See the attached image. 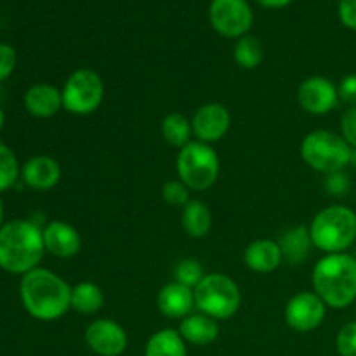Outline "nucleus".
<instances>
[{
	"label": "nucleus",
	"mask_w": 356,
	"mask_h": 356,
	"mask_svg": "<svg viewBox=\"0 0 356 356\" xmlns=\"http://www.w3.org/2000/svg\"><path fill=\"white\" fill-rule=\"evenodd\" d=\"M19 298L30 316L40 322H54L72 308V287L47 268H35L21 277Z\"/></svg>",
	"instance_id": "obj_1"
},
{
	"label": "nucleus",
	"mask_w": 356,
	"mask_h": 356,
	"mask_svg": "<svg viewBox=\"0 0 356 356\" xmlns=\"http://www.w3.org/2000/svg\"><path fill=\"white\" fill-rule=\"evenodd\" d=\"M45 254L42 229L26 219H13L0 228V268L10 275H26Z\"/></svg>",
	"instance_id": "obj_2"
},
{
	"label": "nucleus",
	"mask_w": 356,
	"mask_h": 356,
	"mask_svg": "<svg viewBox=\"0 0 356 356\" xmlns=\"http://www.w3.org/2000/svg\"><path fill=\"white\" fill-rule=\"evenodd\" d=\"M313 292L332 309L356 301V257L348 252L325 254L312 271Z\"/></svg>",
	"instance_id": "obj_3"
},
{
	"label": "nucleus",
	"mask_w": 356,
	"mask_h": 356,
	"mask_svg": "<svg viewBox=\"0 0 356 356\" xmlns=\"http://www.w3.org/2000/svg\"><path fill=\"white\" fill-rule=\"evenodd\" d=\"M313 247L325 254L346 252L356 242V212L346 205L322 209L309 225Z\"/></svg>",
	"instance_id": "obj_4"
},
{
	"label": "nucleus",
	"mask_w": 356,
	"mask_h": 356,
	"mask_svg": "<svg viewBox=\"0 0 356 356\" xmlns=\"http://www.w3.org/2000/svg\"><path fill=\"white\" fill-rule=\"evenodd\" d=\"M301 156L308 167L320 174L341 172L351 163L353 148L343 139V136L332 131L318 129L302 139Z\"/></svg>",
	"instance_id": "obj_5"
},
{
	"label": "nucleus",
	"mask_w": 356,
	"mask_h": 356,
	"mask_svg": "<svg viewBox=\"0 0 356 356\" xmlns=\"http://www.w3.org/2000/svg\"><path fill=\"white\" fill-rule=\"evenodd\" d=\"M195 308L214 320H229L242 305V294L233 278L225 273H207L193 289Z\"/></svg>",
	"instance_id": "obj_6"
},
{
	"label": "nucleus",
	"mask_w": 356,
	"mask_h": 356,
	"mask_svg": "<svg viewBox=\"0 0 356 356\" xmlns=\"http://www.w3.org/2000/svg\"><path fill=\"white\" fill-rule=\"evenodd\" d=\"M176 169L179 181L190 190L205 191L218 181L221 162L218 152L211 145L191 141L177 153Z\"/></svg>",
	"instance_id": "obj_7"
},
{
	"label": "nucleus",
	"mask_w": 356,
	"mask_h": 356,
	"mask_svg": "<svg viewBox=\"0 0 356 356\" xmlns=\"http://www.w3.org/2000/svg\"><path fill=\"white\" fill-rule=\"evenodd\" d=\"M63 108L68 113L86 117L101 106L104 97L103 79L90 68H79L66 79L61 89Z\"/></svg>",
	"instance_id": "obj_8"
},
{
	"label": "nucleus",
	"mask_w": 356,
	"mask_h": 356,
	"mask_svg": "<svg viewBox=\"0 0 356 356\" xmlns=\"http://www.w3.org/2000/svg\"><path fill=\"white\" fill-rule=\"evenodd\" d=\"M209 19L219 35L226 38H240L252 26L254 14L247 0H212Z\"/></svg>",
	"instance_id": "obj_9"
},
{
	"label": "nucleus",
	"mask_w": 356,
	"mask_h": 356,
	"mask_svg": "<svg viewBox=\"0 0 356 356\" xmlns=\"http://www.w3.org/2000/svg\"><path fill=\"white\" fill-rule=\"evenodd\" d=\"M285 322L296 332H312L318 329L327 315V305L315 292H299L285 306Z\"/></svg>",
	"instance_id": "obj_10"
},
{
	"label": "nucleus",
	"mask_w": 356,
	"mask_h": 356,
	"mask_svg": "<svg viewBox=\"0 0 356 356\" xmlns=\"http://www.w3.org/2000/svg\"><path fill=\"white\" fill-rule=\"evenodd\" d=\"M83 339L89 350L97 356H120L129 346V337L124 327L110 318H97L90 322Z\"/></svg>",
	"instance_id": "obj_11"
},
{
	"label": "nucleus",
	"mask_w": 356,
	"mask_h": 356,
	"mask_svg": "<svg viewBox=\"0 0 356 356\" xmlns=\"http://www.w3.org/2000/svg\"><path fill=\"white\" fill-rule=\"evenodd\" d=\"M299 106L309 115H327L339 103L337 86L330 79L322 75H313L302 80L298 89Z\"/></svg>",
	"instance_id": "obj_12"
},
{
	"label": "nucleus",
	"mask_w": 356,
	"mask_h": 356,
	"mask_svg": "<svg viewBox=\"0 0 356 356\" xmlns=\"http://www.w3.org/2000/svg\"><path fill=\"white\" fill-rule=\"evenodd\" d=\"M232 125V115L225 104L207 103L202 104L191 117V129L197 141L212 145L221 141L229 131Z\"/></svg>",
	"instance_id": "obj_13"
},
{
	"label": "nucleus",
	"mask_w": 356,
	"mask_h": 356,
	"mask_svg": "<svg viewBox=\"0 0 356 356\" xmlns=\"http://www.w3.org/2000/svg\"><path fill=\"white\" fill-rule=\"evenodd\" d=\"M45 250L59 259H70L82 249V238L75 226L65 221H51L42 229Z\"/></svg>",
	"instance_id": "obj_14"
},
{
	"label": "nucleus",
	"mask_w": 356,
	"mask_h": 356,
	"mask_svg": "<svg viewBox=\"0 0 356 356\" xmlns=\"http://www.w3.org/2000/svg\"><path fill=\"white\" fill-rule=\"evenodd\" d=\"M21 179L28 188L37 191L52 190L61 181V165L47 155L31 156L21 167Z\"/></svg>",
	"instance_id": "obj_15"
},
{
	"label": "nucleus",
	"mask_w": 356,
	"mask_h": 356,
	"mask_svg": "<svg viewBox=\"0 0 356 356\" xmlns=\"http://www.w3.org/2000/svg\"><path fill=\"white\" fill-rule=\"evenodd\" d=\"M156 306L163 316L170 320H183L191 315L195 308L193 289L177 282L163 285L156 296Z\"/></svg>",
	"instance_id": "obj_16"
},
{
	"label": "nucleus",
	"mask_w": 356,
	"mask_h": 356,
	"mask_svg": "<svg viewBox=\"0 0 356 356\" xmlns=\"http://www.w3.org/2000/svg\"><path fill=\"white\" fill-rule=\"evenodd\" d=\"M24 108L37 118H51L63 108V94L51 83H35L24 92Z\"/></svg>",
	"instance_id": "obj_17"
},
{
	"label": "nucleus",
	"mask_w": 356,
	"mask_h": 356,
	"mask_svg": "<svg viewBox=\"0 0 356 356\" xmlns=\"http://www.w3.org/2000/svg\"><path fill=\"white\" fill-rule=\"evenodd\" d=\"M282 261H284V254L275 240H256L243 252V263L256 273H271L280 266Z\"/></svg>",
	"instance_id": "obj_18"
},
{
	"label": "nucleus",
	"mask_w": 356,
	"mask_h": 356,
	"mask_svg": "<svg viewBox=\"0 0 356 356\" xmlns=\"http://www.w3.org/2000/svg\"><path fill=\"white\" fill-rule=\"evenodd\" d=\"M177 330L184 343L195 344V346H207L219 337V322L212 316L198 312L181 320Z\"/></svg>",
	"instance_id": "obj_19"
},
{
	"label": "nucleus",
	"mask_w": 356,
	"mask_h": 356,
	"mask_svg": "<svg viewBox=\"0 0 356 356\" xmlns=\"http://www.w3.org/2000/svg\"><path fill=\"white\" fill-rule=\"evenodd\" d=\"M278 245H280L282 254H284V259H287L292 264H301L309 256V250L313 247L309 228L294 226V228L287 229L280 238V242H278Z\"/></svg>",
	"instance_id": "obj_20"
},
{
	"label": "nucleus",
	"mask_w": 356,
	"mask_h": 356,
	"mask_svg": "<svg viewBox=\"0 0 356 356\" xmlns=\"http://www.w3.org/2000/svg\"><path fill=\"white\" fill-rule=\"evenodd\" d=\"M183 229L191 238H204L212 228V214L202 200H190L183 207Z\"/></svg>",
	"instance_id": "obj_21"
},
{
	"label": "nucleus",
	"mask_w": 356,
	"mask_h": 356,
	"mask_svg": "<svg viewBox=\"0 0 356 356\" xmlns=\"http://www.w3.org/2000/svg\"><path fill=\"white\" fill-rule=\"evenodd\" d=\"M145 356H188L186 343L179 330H156L145 346Z\"/></svg>",
	"instance_id": "obj_22"
},
{
	"label": "nucleus",
	"mask_w": 356,
	"mask_h": 356,
	"mask_svg": "<svg viewBox=\"0 0 356 356\" xmlns=\"http://www.w3.org/2000/svg\"><path fill=\"white\" fill-rule=\"evenodd\" d=\"M104 305V294L94 282H80L72 287V309L82 315H94Z\"/></svg>",
	"instance_id": "obj_23"
},
{
	"label": "nucleus",
	"mask_w": 356,
	"mask_h": 356,
	"mask_svg": "<svg viewBox=\"0 0 356 356\" xmlns=\"http://www.w3.org/2000/svg\"><path fill=\"white\" fill-rule=\"evenodd\" d=\"M160 132H162L163 141L169 143L174 148H184L188 143H191V120H188L181 113H170L160 124Z\"/></svg>",
	"instance_id": "obj_24"
},
{
	"label": "nucleus",
	"mask_w": 356,
	"mask_h": 356,
	"mask_svg": "<svg viewBox=\"0 0 356 356\" xmlns=\"http://www.w3.org/2000/svg\"><path fill=\"white\" fill-rule=\"evenodd\" d=\"M233 58L236 65L243 70H254L261 65L264 58V49L259 38L252 35H243L236 40L235 49H233Z\"/></svg>",
	"instance_id": "obj_25"
},
{
	"label": "nucleus",
	"mask_w": 356,
	"mask_h": 356,
	"mask_svg": "<svg viewBox=\"0 0 356 356\" xmlns=\"http://www.w3.org/2000/svg\"><path fill=\"white\" fill-rule=\"evenodd\" d=\"M19 163L13 149L0 141V191H6L16 184L19 177Z\"/></svg>",
	"instance_id": "obj_26"
},
{
	"label": "nucleus",
	"mask_w": 356,
	"mask_h": 356,
	"mask_svg": "<svg viewBox=\"0 0 356 356\" xmlns=\"http://www.w3.org/2000/svg\"><path fill=\"white\" fill-rule=\"evenodd\" d=\"M205 277L204 266L197 259H183L174 268V278L177 284H183L186 287L195 289Z\"/></svg>",
	"instance_id": "obj_27"
},
{
	"label": "nucleus",
	"mask_w": 356,
	"mask_h": 356,
	"mask_svg": "<svg viewBox=\"0 0 356 356\" xmlns=\"http://www.w3.org/2000/svg\"><path fill=\"white\" fill-rule=\"evenodd\" d=\"M162 198L170 207H184L190 202V188L183 181H167L162 188Z\"/></svg>",
	"instance_id": "obj_28"
},
{
	"label": "nucleus",
	"mask_w": 356,
	"mask_h": 356,
	"mask_svg": "<svg viewBox=\"0 0 356 356\" xmlns=\"http://www.w3.org/2000/svg\"><path fill=\"white\" fill-rule=\"evenodd\" d=\"M336 348L341 356H356V320L341 327L336 337Z\"/></svg>",
	"instance_id": "obj_29"
},
{
	"label": "nucleus",
	"mask_w": 356,
	"mask_h": 356,
	"mask_svg": "<svg viewBox=\"0 0 356 356\" xmlns=\"http://www.w3.org/2000/svg\"><path fill=\"white\" fill-rule=\"evenodd\" d=\"M341 136L344 141L356 149V106H350L341 117Z\"/></svg>",
	"instance_id": "obj_30"
},
{
	"label": "nucleus",
	"mask_w": 356,
	"mask_h": 356,
	"mask_svg": "<svg viewBox=\"0 0 356 356\" xmlns=\"http://www.w3.org/2000/svg\"><path fill=\"white\" fill-rule=\"evenodd\" d=\"M350 186H351V181L344 170L329 174L325 179V190L329 191L330 195H334V197H344V195L350 191Z\"/></svg>",
	"instance_id": "obj_31"
},
{
	"label": "nucleus",
	"mask_w": 356,
	"mask_h": 356,
	"mask_svg": "<svg viewBox=\"0 0 356 356\" xmlns=\"http://www.w3.org/2000/svg\"><path fill=\"white\" fill-rule=\"evenodd\" d=\"M17 63V54L10 45L0 44V82L9 79Z\"/></svg>",
	"instance_id": "obj_32"
},
{
	"label": "nucleus",
	"mask_w": 356,
	"mask_h": 356,
	"mask_svg": "<svg viewBox=\"0 0 356 356\" xmlns=\"http://www.w3.org/2000/svg\"><path fill=\"white\" fill-rule=\"evenodd\" d=\"M337 92H339V101L356 106V73L343 76L337 86Z\"/></svg>",
	"instance_id": "obj_33"
},
{
	"label": "nucleus",
	"mask_w": 356,
	"mask_h": 356,
	"mask_svg": "<svg viewBox=\"0 0 356 356\" xmlns=\"http://www.w3.org/2000/svg\"><path fill=\"white\" fill-rule=\"evenodd\" d=\"M339 19L350 30H356V0H339Z\"/></svg>",
	"instance_id": "obj_34"
},
{
	"label": "nucleus",
	"mask_w": 356,
	"mask_h": 356,
	"mask_svg": "<svg viewBox=\"0 0 356 356\" xmlns=\"http://www.w3.org/2000/svg\"><path fill=\"white\" fill-rule=\"evenodd\" d=\"M256 2L266 9H282V7L289 6L292 0H256Z\"/></svg>",
	"instance_id": "obj_35"
},
{
	"label": "nucleus",
	"mask_w": 356,
	"mask_h": 356,
	"mask_svg": "<svg viewBox=\"0 0 356 356\" xmlns=\"http://www.w3.org/2000/svg\"><path fill=\"white\" fill-rule=\"evenodd\" d=\"M3 226V200L0 198V228Z\"/></svg>",
	"instance_id": "obj_36"
},
{
	"label": "nucleus",
	"mask_w": 356,
	"mask_h": 356,
	"mask_svg": "<svg viewBox=\"0 0 356 356\" xmlns=\"http://www.w3.org/2000/svg\"><path fill=\"white\" fill-rule=\"evenodd\" d=\"M3 122H6V115H3V110L0 108V129L3 127Z\"/></svg>",
	"instance_id": "obj_37"
},
{
	"label": "nucleus",
	"mask_w": 356,
	"mask_h": 356,
	"mask_svg": "<svg viewBox=\"0 0 356 356\" xmlns=\"http://www.w3.org/2000/svg\"><path fill=\"white\" fill-rule=\"evenodd\" d=\"M355 315H356V309H355Z\"/></svg>",
	"instance_id": "obj_38"
},
{
	"label": "nucleus",
	"mask_w": 356,
	"mask_h": 356,
	"mask_svg": "<svg viewBox=\"0 0 356 356\" xmlns=\"http://www.w3.org/2000/svg\"><path fill=\"white\" fill-rule=\"evenodd\" d=\"M355 257H356V252H355Z\"/></svg>",
	"instance_id": "obj_39"
}]
</instances>
